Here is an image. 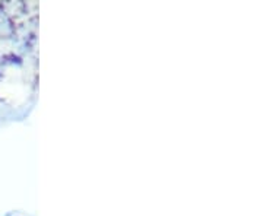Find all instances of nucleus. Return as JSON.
Returning <instances> with one entry per match:
<instances>
[{
    "label": "nucleus",
    "instance_id": "f257e3e1",
    "mask_svg": "<svg viewBox=\"0 0 263 216\" xmlns=\"http://www.w3.org/2000/svg\"><path fill=\"white\" fill-rule=\"evenodd\" d=\"M12 216H21V215H12Z\"/></svg>",
    "mask_w": 263,
    "mask_h": 216
}]
</instances>
